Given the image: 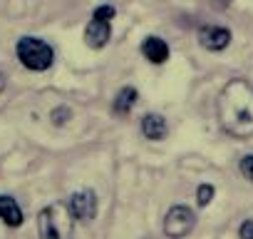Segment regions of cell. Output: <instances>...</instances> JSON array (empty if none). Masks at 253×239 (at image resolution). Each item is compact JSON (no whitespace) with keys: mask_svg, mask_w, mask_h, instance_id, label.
<instances>
[{"mask_svg":"<svg viewBox=\"0 0 253 239\" xmlns=\"http://www.w3.org/2000/svg\"><path fill=\"white\" fill-rule=\"evenodd\" d=\"M199 43L209 53H221L231 45V30L221 25H204L199 30Z\"/></svg>","mask_w":253,"mask_h":239,"instance_id":"obj_6","label":"cell"},{"mask_svg":"<svg viewBox=\"0 0 253 239\" xmlns=\"http://www.w3.org/2000/svg\"><path fill=\"white\" fill-rule=\"evenodd\" d=\"M238 237H241V239H253V219H246V222L238 227Z\"/></svg>","mask_w":253,"mask_h":239,"instance_id":"obj_16","label":"cell"},{"mask_svg":"<svg viewBox=\"0 0 253 239\" xmlns=\"http://www.w3.org/2000/svg\"><path fill=\"white\" fill-rule=\"evenodd\" d=\"M117 15V10L112 8V5H99L94 13H92V18H102V20H112Z\"/></svg>","mask_w":253,"mask_h":239,"instance_id":"obj_15","label":"cell"},{"mask_svg":"<svg viewBox=\"0 0 253 239\" xmlns=\"http://www.w3.org/2000/svg\"><path fill=\"white\" fill-rule=\"evenodd\" d=\"M137 100H139V92L134 90V87H122L117 95H114V102H112V110H114V115H129L132 112V107L137 105Z\"/></svg>","mask_w":253,"mask_h":239,"instance_id":"obj_11","label":"cell"},{"mask_svg":"<svg viewBox=\"0 0 253 239\" xmlns=\"http://www.w3.org/2000/svg\"><path fill=\"white\" fill-rule=\"evenodd\" d=\"M142 132H144V137H147V140H154V142L164 140V137H167V132H169L167 120H164L162 115H154V112L144 115V117H142Z\"/></svg>","mask_w":253,"mask_h":239,"instance_id":"obj_9","label":"cell"},{"mask_svg":"<svg viewBox=\"0 0 253 239\" xmlns=\"http://www.w3.org/2000/svg\"><path fill=\"white\" fill-rule=\"evenodd\" d=\"M142 55H144L152 65H164V62L169 60V45H167V40H162V38H157V35H149V38H144V43H142Z\"/></svg>","mask_w":253,"mask_h":239,"instance_id":"obj_8","label":"cell"},{"mask_svg":"<svg viewBox=\"0 0 253 239\" xmlns=\"http://www.w3.org/2000/svg\"><path fill=\"white\" fill-rule=\"evenodd\" d=\"M112 38V25L109 20H102V18H92L89 25L84 28V45L92 48V50H102Z\"/></svg>","mask_w":253,"mask_h":239,"instance_id":"obj_7","label":"cell"},{"mask_svg":"<svg viewBox=\"0 0 253 239\" xmlns=\"http://www.w3.org/2000/svg\"><path fill=\"white\" fill-rule=\"evenodd\" d=\"M5 85H8V77H5V72H3V70H0V92L5 90Z\"/></svg>","mask_w":253,"mask_h":239,"instance_id":"obj_18","label":"cell"},{"mask_svg":"<svg viewBox=\"0 0 253 239\" xmlns=\"http://www.w3.org/2000/svg\"><path fill=\"white\" fill-rule=\"evenodd\" d=\"M15 55H18V60L23 62V67H28V70H33V72H45V70H50L52 62H55V50H52V45L45 43V40H40V38H30V35H25V38L18 40Z\"/></svg>","mask_w":253,"mask_h":239,"instance_id":"obj_3","label":"cell"},{"mask_svg":"<svg viewBox=\"0 0 253 239\" xmlns=\"http://www.w3.org/2000/svg\"><path fill=\"white\" fill-rule=\"evenodd\" d=\"M0 219L8 227H20L23 224V209L10 194H0Z\"/></svg>","mask_w":253,"mask_h":239,"instance_id":"obj_10","label":"cell"},{"mask_svg":"<svg viewBox=\"0 0 253 239\" xmlns=\"http://www.w3.org/2000/svg\"><path fill=\"white\" fill-rule=\"evenodd\" d=\"M231 3H233V0H211V5H213V8H218V10H226Z\"/></svg>","mask_w":253,"mask_h":239,"instance_id":"obj_17","label":"cell"},{"mask_svg":"<svg viewBox=\"0 0 253 239\" xmlns=\"http://www.w3.org/2000/svg\"><path fill=\"white\" fill-rule=\"evenodd\" d=\"M216 115L221 127L236 137L246 140L253 135V85L243 77H233L223 85L216 100Z\"/></svg>","mask_w":253,"mask_h":239,"instance_id":"obj_1","label":"cell"},{"mask_svg":"<svg viewBox=\"0 0 253 239\" xmlns=\"http://www.w3.org/2000/svg\"><path fill=\"white\" fill-rule=\"evenodd\" d=\"M50 120H52L55 127H62V125H67V120H72V110L67 105H60L50 112Z\"/></svg>","mask_w":253,"mask_h":239,"instance_id":"obj_12","label":"cell"},{"mask_svg":"<svg viewBox=\"0 0 253 239\" xmlns=\"http://www.w3.org/2000/svg\"><path fill=\"white\" fill-rule=\"evenodd\" d=\"M238 167H241V175H243L246 179H251V182H253V155H243Z\"/></svg>","mask_w":253,"mask_h":239,"instance_id":"obj_14","label":"cell"},{"mask_svg":"<svg viewBox=\"0 0 253 239\" xmlns=\"http://www.w3.org/2000/svg\"><path fill=\"white\" fill-rule=\"evenodd\" d=\"M194 227H196V214H194V209L186 207V204L171 207V209L167 212V217H164V232H167V237H171V239H184V237H189Z\"/></svg>","mask_w":253,"mask_h":239,"instance_id":"obj_4","label":"cell"},{"mask_svg":"<svg viewBox=\"0 0 253 239\" xmlns=\"http://www.w3.org/2000/svg\"><path fill=\"white\" fill-rule=\"evenodd\" d=\"M67 207H70V212H72V217L77 219V222H92L94 217H97V194L92 192V189H82V192H75L72 197H70V202H67Z\"/></svg>","mask_w":253,"mask_h":239,"instance_id":"obj_5","label":"cell"},{"mask_svg":"<svg viewBox=\"0 0 253 239\" xmlns=\"http://www.w3.org/2000/svg\"><path fill=\"white\" fill-rule=\"evenodd\" d=\"M75 217L67 204L52 202L38 214V232L40 239H72Z\"/></svg>","mask_w":253,"mask_h":239,"instance_id":"obj_2","label":"cell"},{"mask_svg":"<svg viewBox=\"0 0 253 239\" xmlns=\"http://www.w3.org/2000/svg\"><path fill=\"white\" fill-rule=\"evenodd\" d=\"M211 199H213V187H211V184H201L199 192H196V202H199V207H206Z\"/></svg>","mask_w":253,"mask_h":239,"instance_id":"obj_13","label":"cell"}]
</instances>
